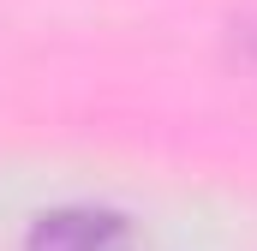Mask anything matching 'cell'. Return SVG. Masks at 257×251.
<instances>
[{
    "label": "cell",
    "mask_w": 257,
    "mask_h": 251,
    "mask_svg": "<svg viewBox=\"0 0 257 251\" xmlns=\"http://www.w3.org/2000/svg\"><path fill=\"white\" fill-rule=\"evenodd\" d=\"M24 251H144V233L108 203H60L24 227Z\"/></svg>",
    "instance_id": "6da1fadb"
},
{
    "label": "cell",
    "mask_w": 257,
    "mask_h": 251,
    "mask_svg": "<svg viewBox=\"0 0 257 251\" xmlns=\"http://www.w3.org/2000/svg\"><path fill=\"white\" fill-rule=\"evenodd\" d=\"M233 54L257 72V18H245V24H233Z\"/></svg>",
    "instance_id": "7a4b0ae2"
}]
</instances>
